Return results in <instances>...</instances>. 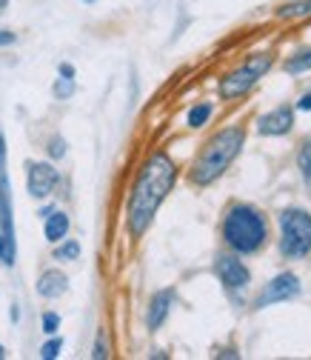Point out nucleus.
I'll return each instance as SVG.
<instances>
[{
    "label": "nucleus",
    "instance_id": "1",
    "mask_svg": "<svg viewBox=\"0 0 311 360\" xmlns=\"http://www.w3.org/2000/svg\"><path fill=\"white\" fill-rule=\"evenodd\" d=\"M174 180H177V166H174V160L168 155L157 152V155H152L143 163V169H140V174L135 180V186H131L128 212H126L128 214V232L135 238H140L149 229L152 217L157 214L160 203L171 192Z\"/></svg>",
    "mask_w": 311,
    "mask_h": 360
},
{
    "label": "nucleus",
    "instance_id": "2",
    "mask_svg": "<svg viewBox=\"0 0 311 360\" xmlns=\"http://www.w3.org/2000/svg\"><path fill=\"white\" fill-rule=\"evenodd\" d=\"M243 141H246V134H243L240 126H229L223 131H217L214 138L203 146V152H200V158H197V163L192 169V180H194V184L197 186L214 184V180L229 169V163L240 155Z\"/></svg>",
    "mask_w": 311,
    "mask_h": 360
},
{
    "label": "nucleus",
    "instance_id": "3",
    "mask_svg": "<svg viewBox=\"0 0 311 360\" xmlns=\"http://www.w3.org/2000/svg\"><path fill=\"white\" fill-rule=\"evenodd\" d=\"M223 238L234 252L251 255L265 243V220L251 206H234L223 220Z\"/></svg>",
    "mask_w": 311,
    "mask_h": 360
},
{
    "label": "nucleus",
    "instance_id": "4",
    "mask_svg": "<svg viewBox=\"0 0 311 360\" xmlns=\"http://www.w3.org/2000/svg\"><path fill=\"white\" fill-rule=\"evenodd\" d=\"M280 249L286 257H303L311 252V214L303 209H286L280 214Z\"/></svg>",
    "mask_w": 311,
    "mask_h": 360
},
{
    "label": "nucleus",
    "instance_id": "5",
    "mask_svg": "<svg viewBox=\"0 0 311 360\" xmlns=\"http://www.w3.org/2000/svg\"><path fill=\"white\" fill-rule=\"evenodd\" d=\"M272 66V58L269 55H257L249 66H243V69H237V72H232V75H226L223 80H220V98L223 101H232V98H240V95H246L249 89L263 77V72Z\"/></svg>",
    "mask_w": 311,
    "mask_h": 360
},
{
    "label": "nucleus",
    "instance_id": "6",
    "mask_svg": "<svg viewBox=\"0 0 311 360\" xmlns=\"http://www.w3.org/2000/svg\"><path fill=\"white\" fill-rule=\"evenodd\" d=\"M297 295H300V281H297V275L283 272V275H277L272 283H265V289L257 295V309L272 306V303H283V300H291V297H297Z\"/></svg>",
    "mask_w": 311,
    "mask_h": 360
},
{
    "label": "nucleus",
    "instance_id": "7",
    "mask_svg": "<svg viewBox=\"0 0 311 360\" xmlns=\"http://www.w3.org/2000/svg\"><path fill=\"white\" fill-rule=\"evenodd\" d=\"M60 184V174L52 163H29V195L32 198H49Z\"/></svg>",
    "mask_w": 311,
    "mask_h": 360
},
{
    "label": "nucleus",
    "instance_id": "8",
    "mask_svg": "<svg viewBox=\"0 0 311 360\" xmlns=\"http://www.w3.org/2000/svg\"><path fill=\"white\" fill-rule=\"evenodd\" d=\"M214 272H217V278L223 281L229 289H243V286H249V281H251L249 269H246V266H243L237 257H229V255L217 257V263H214Z\"/></svg>",
    "mask_w": 311,
    "mask_h": 360
},
{
    "label": "nucleus",
    "instance_id": "9",
    "mask_svg": "<svg viewBox=\"0 0 311 360\" xmlns=\"http://www.w3.org/2000/svg\"><path fill=\"white\" fill-rule=\"evenodd\" d=\"M294 126V112L289 106H280L269 115H263L257 123V131L265 134V138H277V134H289Z\"/></svg>",
    "mask_w": 311,
    "mask_h": 360
},
{
    "label": "nucleus",
    "instance_id": "10",
    "mask_svg": "<svg viewBox=\"0 0 311 360\" xmlns=\"http://www.w3.org/2000/svg\"><path fill=\"white\" fill-rule=\"evenodd\" d=\"M66 289H69V278L60 272V269H49V272H43L40 281H37V295L49 297V300L60 297Z\"/></svg>",
    "mask_w": 311,
    "mask_h": 360
},
{
    "label": "nucleus",
    "instance_id": "11",
    "mask_svg": "<svg viewBox=\"0 0 311 360\" xmlns=\"http://www.w3.org/2000/svg\"><path fill=\"white\" fill-rule=\"evenodd\" d=\"M171 300H174V292H171V289L157 292V295L152 297V303H149V314H146V323H149V329H160V326H163V321L168 318Z\"/></svg>",
    "mask_w": 311,
    "mask_h": 360
},
{
    "label": "nucleus",
    "instance_id": "12",
    "mask_svg": "<svg viewBox=\"0 0 311 360\" xmlns=\"http://www.w3.org/2000/svg\"><path fill=\"white\" fill-rule=\"evenodd\" d=\"M46 240L49 243H58V240H63L66 238V232H69V214H63V212H49L46 214Z\"/></svg>",
    "mask_w": 311,
    "mask_h": 360
},
{
    "label": "nucleus",
    "instance_id": "13",
    "mask_svg": "<svg viewBox=\"0 0 311 360\" xmlns=\"http://www.w3.org/2000/svg\"><path fill=\"white\" fill-rule=\"evenodd\" d=\"M308 69H311V49L297 52L294 58L286 60V72H289V75H300V72H308Z\"/></svg>",
    "mask_w": 311,
    "mask_h": 360
},
{
    "label": "nucleus",
    "instance_id": "14",
    "mask_svg": "<svg viewBox=\"0 0 311 360\" xmlns=\"http://www.w3.org/2000/svg\"><path fill=\"white\" fill-rule=\"evenodd\" d=\"M209 117H211V103H197V106L189 112V126H192V129H200V126L209 123Z\"/></svg>",
    "mask_w": 311,
    "mask_h": 360
},
{
    "label": "nucleus",
    "instance_id": "15",
    "mask_svg": "<svg viewBox=\"0 0 311 360\" xmlns=\"http://www.w3.org/2000/svg\"><path fill=\"white\" fill-rule=\"evenodd\" d=\"M280 18H305L311 15V0H300V4H289L283 9H277Z\"/></svg>",
    "mask_w": 311,
    "mask_h": 360
},
{
    "label": "nucleus",
    "instance_id": "16",
    "mask_svg": "<svg viewBox=\"0 0 311 360\" xmlns=\"http://www.w3.org/2000/svg\"><path fill=\"white\" fill-rule=\"evenodd\" d=\"M297 166H300V172H303V177H305V184L311 186V141L303 143V149H300V155H297Z\"/></svg>",
    "mask_w": 311,
    "mask_h": 360
},
{
    "label": "nucleus",
    "instance_id": "17",
    "mask_svg": "<svg viewBox=\"0 0 311 360\" xmlns=\"http://www.w3.org/2000/svg\"><path fill=\"white\" fill-rule=\"evenodd\" d=\"M80 257V243L77 240H66L63 246L55 249V260H77Z\"/></svg>",
    "mask_w": 311,
    "mask_h": 360
},
{
    "label": "nucleus",
    "instance_id": "18",
    "mask_svg": "<svg viewBox=\"0 0 311 360\" xmlns=\"http://www.w3.org/2000/svg\"><path fill=\"white\" fill-rule=\"evenodd\" d=\"M52 92H55V98H58V101L72 98V95H74V80H72V77H60V80L52 86Z\"/></svg>",
    "mask_w": 311,
    "mask_h": 360
},
{
    "label": "nucleus",
    "instance_id": "19",
    "mask_svg": "<svg viewBox=\"0 0 311 360\" xmlns=\"http://www.w3.org/2000/svg\"><path fill=\"white\" fill-rule=\"evenodd\" d=\"M60 349H63V340L60 338H52V340H46V343L40 346V357L43 360H55L60 354Z\"/></svg>",
    "mask_w": 311,
    "mask_h": 360
},
{
    "label": "nucleus",
    "instance_id": "20",
    "mask_svg": "<svg viewBox=\"0 0 311 360\" xmlns=\"http://www.w3.org/2000/svg\"><path fill=\"white\" fill-rule=\"evenodd\" d=\"M58 326H60V314H58V311H46V314H43V332L55 335Z\"/></svg>",
    "mask_w": 311,
    "mask_h": 360
},
{
    "label": "nucleus",
    "instance_id": "21",
    "mask_svg": "<svg viewBox=\"0 0 311 360\" xmlns=\"http://www.w3.org/2000/svg\"><path fill=\"white\" fill-rule=\"evenodd\" d=\"M46 149H49V158H55V160H60V158L66 155V143H63V138H52Z\"/></svg>",
    "mask_w": 311,
    "mask_h": 360
},
{
    "label": "nucleus",
    "instance_id": "22",
    "mask_svg": "<svg viewBox=\"0 0 311 360\" xmlns=\"http://www.w3.org/2000/svg\"><path fill=\"white\" fill-rule=\"evenodd\" d=\"M0 260H4L6 266H12L15 263V252L6 246V240H4V235H0Z\"/></svg>",
    "mask_w": 311,
    "mask_h": 360
},
{
    "label": "nucleus",
    "instance_id": "23",
    "mask_svg": "<svg viewBox=\"0 0 311 360\" xmlns=\"http://www.w3.org/2000/svg\"><path fill=\"white\" fill-rule=\"evenodd\" d=\"M12 43H15V32L0 29V46H12Z\"/></svg>",
    "mask_w": 311,
    "mask_h": 360
},
{
    "label": "nucleus",
    "instance_id": "24",
    "mask_svg": "<svg viewBox=\"0 0 311 360\" xmlns=\"http://www.w3.org/2000/svg\"><path fill=\"white\" fill-rule=\"evenodd\" d=\"M106 354H109V352H106V343H103V338H100V340H98V346H95V352H92V357H98V360H100V357H106Z\"/></svg>",
    "mask_w": 311,
    "mask_h": 360
},
{
    "label": "nucleus",
    "instance_id": "25",
    "mask_svg": "<svg viewBox=\"0 0 311 360\" xmlns=\"http://www.w3.org/2000/svg\"><path fill=\"white\" fill-rule=\"evenodd\" d=\"M297 106H300V109H303V112H311V95H303V98H300V103H297Z\"/></svg>",
    "mask_w": 311,
    "mask_h": 360
},
{
    "label": "nucleus",
    "instance_id": "26",
    "mask_svg": "<svg viewBox=\"0 0 311 360\" xmlns=\"http://www.w3.org/2000/svg\"><path fill=\"white\" fill-rule=\"evenodd\" d=\"M60 75H63V77H72V80H74V66L63 63V66H60Z\"/></svg>",
    "mask_w": 311,
    "mask_h": 360
},
{
    "label": "nucleus",
    "instance_id": "27",
    "mask_svg": "<svg viewBox=\"0 0 311 360\" xmlns=\"http://www.w3.org/2000/svg\"><path fill=\"white\" fill-rule=\"evenodd\" d=\"M4 357H6V349H4V346H0V360H4Z\"/></svg>",
    "mask_w": 311,
    "mask_h": 360
},
{
    "label": "nucleus",
    "instance_id": "28",
    "mask_svg": "<svg viewBox=\"0 0 311 360\" xmlns=\"http://www.w3.org/2000/svg\"><path fill=\"white\" fill-rule=\"evenodd\" d=\"M6 4H9V0H0V9H4V6H6Z\"/></svg>",
    "mask_w": 311,
    "mask_h": 360
},
{
    "label": "nucleus",
    "instance_id": "29",
    "mask_svg": "<svg viewBox=\"0 0 311 360\" xmlns=\"http://www.w3.org/2000/svg\"><path fill=\"white\" fill-rule=\"evenodd\" d=\"M86 4H95V0H86Z\"/></svg>",
    "mask_w": 311,
    "mask_h": 360
}]
</instances>
